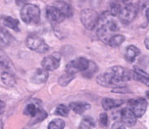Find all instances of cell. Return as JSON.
Returning a JSON list of instances; mask_svg holds the SVG:
<instances>
[{
    "label": "cell",
    "mask_w": 149,
    "mask_h": 129,
    "mask_svg": "<svg viewBox=\"0 0 149 129\" xmlns=\"http://www.w3.org/2000/svg\"><path fill=\"white\" fill-rule=\"evenodd\" d=\"M132 80V73L121 66H113L97 77V82L104 87H120L126 81Z\"/></svg>",
    "instance_id": "6da1fadb"
},
{
    "label": "cell",
    "mask_w": 149,
    "mask_h": 129,
    "mask_svg": "<svg viewBox=\"0 0 149 129\" xmlns=\"http://www.w3.org/2000/svg\"><path fill=\"white\" fill-rule=\"evenodd\" d=\"M20 17L26 24H37L40 20V10L37 6L26 5L20 12Z\"/></svg>",
    "instance_id": "7a4b0ae2"
},
{
    "label": "cell",
    "mask_w": 149,
    "mask_h": 129,
    "mask_svg": "<svg viewBox=\"0 0 149 129\" xmlns=\"http://www.w3.org/2000/svg\"><path fill=\"white\" fill-rule=\"evenodd\" d=\"M81 22L88 30H93L98 24L99 15L93 9H84L80 14Z\"/></svg>",
    "instance_id": "3957f363"
},
{
    "label": "cell",
    "mask_w": 149,
    "mask_h": 129,
    "mask_svg": "<svg viewBox=\"0 0 149 129\" xmlns=\"http://www.w3.org/2000/svg\"><path fill=\"white\" fill-rule=\"evenodd\" d=\"M26 44L27 47L37 53H47L49 50L48 45L45 42V40L37 35H30L26 38Z\"/></svg>",
    "instance_id": "277c9868"
},
{
    "label": "cell",
    "mask_w": 149,
    "mask_h": 129,
    "mask_svg": "<svg viewBox=\"0 0 149 129\" xmlns=\"http://www.w3.org/2000/svg\"><path fill=\"white\" fill-rule=\"evenodd\" d=\"M89 62L84 57H78L71 61H69L66 65V72L71 75H74L77 72H84L89 67Z\"/></svg>",
    "instance_id": "5b68a950"
},
{
    "label": "cell",
    "mask_w": 149,
    "mask_h": 129,
    "mask_svg": "<svg viewBox=\"0 0 149 129\" xmlns=\"http://www.w3.org/2000/svg\"><path fill=\"white\" fill-rule=\"evenodd\" d=\"M128 108L133 112L135 117L138 119L142 117L146 112V110L147 108V102L145 98H142L131 99L128 101Z\"/></svg>",
    "instance_id": "8992f818"
},
{
    "label": "cell",
    "mask_w": 149,
    "mask_h": 129,
    "mask_svg": "<svg viewBox=\"0 0 149 129\" xmlns=\"http://www.w3.org/2000/svg\"><path fill=\"white\" fill-rule=\"evenodd\" d=\"M61 58V54L59 52H54V53L51 54L49 56H46L42 60L41 66L47 71L54 70L57 68H59V66H60Z\"/></svg>",
    "instance_id": "52a82bcc"
},
{
    "label": "cell",
    "mask_w": 149,
    "mask_h": 129,
    "mask_svg": "<svg viewBox=\"0 0 149 129\" xmlns=\"http://www.w3.org/2000/svg\"><path fill=\"white\" fill-rule=\"evenodd\" d=\"M137 13H138L137 7L134 6L129 5V6H126L121 9L118 17L121 23L127 25V24L131 23L136 18Z\"/></svg>",
    "instance_id": "ba28073f"
},
{
    "label": "cell",
    "mask_w": 149,
    "mask_h": 129,
    "mask_svg": "<svg viewBox=\"0 0 149 129\" xmlns=\"http://www.w3.org/2000/svg\"><path fill=\"white\" fill-rule=\"evenodd\" d=\"M46 13L47 20L53 24H60L65 19V17L54 6H47L46 9Z\"/></svg>",
    "instance_id": "9c48e42d"
},
{
    "label": "cell",
    "mask_w": 149,
    "mask_h": 129,
    "mask_svg": "<svg viewBox=\"0 0 149 129\" xmlns=\"http://www.w3.org/2000/svg\"><path fill=\"white\" fill-rule=\"evenodd\" d=\"M120 117L122 119V123L127 126H133L137 122V118L133 114V112L127 107L124 108L120 112Z\"/></svg>",
    "instance_id": "30bf717a"
},
{
    "label": "cell",
    "mask_w": 149,
    "mask_h": 129,
    "mask_svg": "<svg viewBox=\"0 0 149 129\" xmlns=\"http://www.w3.org/2000/svg\"><path fill=\"white\" fill-rule=\"evenodd\" d=\"M48 78V72L44 69H37L32 75V82L34 84H44Z\"/></svg>",
    "instance_id": "8fae6325"
},
{
    "label": "cell",
    "mask_w": 149,
    "mask_h": 129,
    "mask_svg": "<svg viewBox=\"0 0 149 129\" xmlns=\"http://www.w3.org/2000/svg\"><path fill=\"white\" fill-rule=\"evenodd\" d=\"M139 54H140V50L137 47L131 45L125 48V58L128 62H133L135 59L139 55Z\"/></svg>",
    "instance_id": "7c38bea8"
},
{
    "label": "cell",
    "mask_w": 149,
    "mask_h": 129,
    "mask_svg": "<svg viewBox=\"0 0 149 129\" xmlns=\"http://www.w3.org/2000/svg\"><path fill=\"white\" fill-rule=\"evenodd\" d=\"M124 104L123 100H118V99H112L109 98H104L102 100V106L105 111H110L114 108L119 107Z\"/></svg>",
    "instance_id": "4fadbf2b"
},
{
    "label": "cell",
    "mask_w": 149,
    "mask_h": 129,
    "mask_svg": "<svg viewBox=\"0 0 149 129\" xmlns=\"http://www.w3.org/2000/svg\"><path fill=\"white\" fill-rule=\"evenodd\" d=\"M91 108V105L84 102H72L69 104V109L77 114H83Z\"/></svg>",
    "instance_id": "5bb4252c"
},
{
    "label": "cell",
    "mask_w": 149,
    "mask_h": 129,
    "mask_svg": "<svg viewBox=\"0 0 149 129\" xmlns=\"http://www.w3.org/2000/svg\"><path fill=\"white\" fill-rule=\"evenodd\" d=\"M54 7L66 18V17H70L72 16L73 14V11H72V8L71 6L67 4L66 2H62V1H58V2H55V6Z\"/></svg>",
    "instance_id": "9a60e30c"
},
{
    "label": "cell",
    "mask_w": 149,
    "mask_h": 129,
    "mask_svg": "<svg viewBox=\"0 0 149 129\" xmlns=\"http://www.w3.org/2000/svg\"><path fill=\"white\" fill-rule=\"evenodd\" d=\"M97 37L103 42L107 43V44H108V41H109L110 38L112 36V35L110 34L109 30L104 25H98V28H97Z\"/></svg>",
    "instance_id": "2e32d148"
},
{
    "label": "cell",
    "mask_w": 149,
    "mask_h": 129,
    "mask_svg": "<svg viewBox=\"0 0 149 129\" xmlns=\"http://www.w3.org/2000/svg\"><path fill=\"white\" fill-rule=\"evenodd\" d=\"M0 40H1L3 43L6 45H10L14 41L13 36L8 32L7 29L2 26H0Z\"/></svg>",
    "instance_id": "e0dca14e"
},
{
    "label": "cell",
    "mask_w": 149,
    "mask_h": 129,
    "mask_svg": "<svg viewBox=\"0 0 149 129\" xmlns=\"http://www.w3.org/2000/svg\"><path fill=\"white\" fill-rule=\"evenodd\" d=\"M0 65L7 70H13V64L12 61L3 50H0Z\"/></svg>",
    "instance_id": "ac0fdd59"
},
{
    "label": "cell",
    "mask_w": 149,
    "mask_h": 129,
    "mask_svg": "<svg viewBox=\"0 0 149 129\" xmlns=\"http://www.w3.org/2000/svg\"><path fill=\"white\" fill-rule=\"evenodd\" d=\"M4 25L14 31H19V22L13 17H6L4 19Z\"/></svg>",
    "instance_id": "d6986e66"
},
{
    "label": "cell",
    "mask_w": 149,
    "mask_h": 129,
    "mask_svg": "<svg viewBox=\"0 0 149 129\" xmlns=\"http://www.w3.org/2000/svg\"><path fill=\"white\" fill-rule=\"evenodd\" d=\"M125 36H123L121 34H115V35H112L110 38V40L108 41V44L111 47H119L125 41Z\"/></svg>",
    "instance_id": "ffe728a7"
},
{
    "label": "cell",
    "mask_w": 149,
    "mask_h": 129,
    "mask_svg": "<svg viewBox=\"0 0 149 129\" xmlns=\"http://www.w3.org/2000/svg\"><path fill=\"white\" fill-rule=\"evenodd\" d=\"M95 127V121L91 117H85L80 123L79 129H92Z\"/></svg>",
    "instance_id": "44dd1931"
},
{
    "label": "cell",
    "mask_w": 149,
    "mask_h": 129,
    "mask_svg": "<svg viewBox=\"0 0 149 129\" xmlns=\"http://www.w3.org/2000/svg\"><path fill=\"white\" fill-rule=\"evenodd\" d=\"M97 71V66L94 61H90L89 62V67L85 71L83 72V75L84 77H91Z\"/></svg>",
    "instance_id": "7402d4cb"
},
{
    "label": "cell",
    "mask_w": 149,
    "mask_h": 129,
    "mask_svg": "<svg viewBox=\"0 0 149 129\" xmlns=\"http://www.w3.org/2000/svg\"><path fill=\"white\" fill-rule=\"evenodd\" d=\"M65 122L61 119H55L52 120L47 126V129H64Z\"/></svg>",
    "instance_id": "603a6c76"
},
{
    "label": "cell",
    "mask_w": 149,
    "mask_h": 129,
    "mask_svg": "<svg viewBox=\"0 0 149 129\" xmlns=\"http://www.w3.org/2000/svg\"><path fill=\"white\" fill-rule=\"evenodd\" d=\"M3 83L7 86H13L15 84V79L9 72H4L1 76Z\"/></svg>",
    "instance_id": "cb8c5ba5"
},
{
    "label": "cell",
    "mask_w": 149,
    "mask_h": 129,
    "mask_svg": "<svg viewBox=\"0 0 149 129\" xmlns=\"http://www.w3.org/2000/svg\"><path fill=\"white\" fill-rule=\"evenodd\" d=\"M74 78V75H71V74H68V73H65L63 75L61 76V77L59 78L58 82H59V84L61 85V86H66L68 85L73 79Z\"/></svg>",
    "instance_id": "d4e9b609"
},
{
    "label": "cell",
    "mask_w": 149,
    "mask_h": 129,
    "mask_svg": "<svg viewBox=\"0 0 149 129\" xmlns=\"http://www.w3.org/2000/svg\"><path fill=\"white\" fill-rule=\"evenodd\" d=\"M40 109V107H38L36 105L34 104H28L25 110H24V113L26 115H28V116H31V117H34L38 112V110Z\"/></svg>",
    "instance_id": "484cf974"
},
{
    "label": "cell",
    "mask_w": 149,
    "mask_h": 129,
    "mask_svg": "<svg viewBox=\"0 0 149 129\" xmlns=\"http://www.w3.org/2000/svg\"><path fill=\"white\" fill-rule=\"evenodd\" d=\"M121 9H122L121 8V6L118 3H117V2H114V3H111L109 13H110V14L112 17H117V16H118Z\"/></svg>",
    "instance_id": "4316f807"
},
{
    "label": "cell",
    "mask_w": 149,
    "mask_h": 129,
    "mask_svg": "<svg viewBox=\"0 0 149 129\" xmlns=\"http://www.w3.org/2000/svg\"><path fill=\"white\" fill-rule=\"evenodd\" d=\"M69 112V108L68 106H66L65 105H59L56 107V114L60 115V116H63V117H67L68 115Z\"/></svg>",
    "instance_id": "83f0119b"
},
{
    "label": "cell",
    "mask_w": 149,
    "mask_h": 129,
    "mask_svg": "<svg viewBox=\"0 0 149 129\" xmlns=\"http://www.w3.org/2000/svg\"><path fill=\"white\" fill-rule=\"evenodd\" d=\"M131 73H132V79H135V80H137V81H139V82L143 83L144 84H146V86L149 87V78H146V77H141V76L139 75L135 70L131 71Z\"/></svg>",
    "instance_id": "f1b7e54d"
},
{
    "label": "cell",
    "mask_w": 149,
    "mask_h": 129,
    "mask_svg": "<svg viewBox=\"0 0 149 129\" xmlns=\"http://www.w3.org/2000/svg\"><path fill=\"white\" fill-rule=\"evenodd\" d=\"M47 118V112L42 110V109H39L36 115L33 117V119H35V122H39V121H41L43 119H45Z\"/></svg>",
    "instance_id": "f546056e"
},
{
    "label": "cell",
    "mask_w": 149,
    "mask_h": 129,
    "mask_svg": "<svg viewBox=\"0 0 149 129\" xmlns=\"http://www.w3.org/2000/svg\"><path fill=\"white\" fill-rule=\"evenodd\" d=\"M99 121H100V123H101L103 126H106L108 125V116H107V114H106L105 112H103V113L100 114Z\"/></svg>",
    "instance_id": "4dcf8cb0"
},
{
    "label": "cell",
    "mask_w": 149,
    "mask_h": 129,
    "mask_svg": "<svg viewBox=\"0 0 149 129\" xmlns=\"http://www.w3.org/2000/svg\"><path fill=\"white\" fill-rule=\"evenodd\" d=\"M111 129H126V128H125V125H124L122 122L117 121V122H115V123L112 125Z\"/></svg>",
    "instance_id": "1f68e13d"
},
{
    "label": "cell",
    "mask_w": 149,
    "mask_h": 129,
    "mask_svg": "<svg viewBox=\"0 0 149 129\" xmlns=\"http://www.w3.org/2000/svg\"><path fill=\"white\" fill-rule=\"evenodd\" d=\"M4 109H5V103L0 99V115L4 112Z\"/></svg>",
    "instance_id": "d6a6232c"
},
{
    "label": "cell",
    "mask_w": 149,
    "mask_h": 129,
    "mask_svg": "<svg viewBox=\"0 0 149 129\" xmlns=\"http://www.w3.org/2000/svg\"><path fill=\"white\" fill-rule=\"evenodd\" d=\"M145 46L146 47L147 49H149V37L145 40Z\"/></svg>",
    "instance_id": "836d02e7"
},
{
    "label": "cell",
    "mask_w": 149,
    "mask_h": 129,
    "mask_svg": "<svg viewBox=\"0 0 149 129\" xmlns=\"http://www.w3.org/2000/svg\"><path fill=\"white\" fill-rule=\"evenodd\" d=\"M146 16L147 20H149V8H147V9L146 10Z\"/></svg>",
    "instance_id": "e575fe53"
},
{
    "label": "cell",
    "mask_w": 149,
    "mask_h": 129,
    "mask_svg": "<svg viewBox=\"0 0 149 129\" xmlns=\"http://www.w3.org/2000/svg\"><path fill=\"white\" fill-rule=\"evenodd\" d=\"M3 127H4V126H3V122L0 120V129H3Z\"/></svg>",
    "instance_id": "d590c367"
},
{
    "label": "cell",
    "mask_w": 149,
    "mask_h": 129,
    "mask_svg": "<svg viewBox=\"0 0 149 129\" xmlns=\"http://www.w3.org/2000/svg\"><path fill=\"white\" fill-rule=\"evenodd\" d=\"M146 98H147L149 99V91L146 92Z\"/></svg>",
    "instance_id": "8d00e7d4"
}]
</instances>
